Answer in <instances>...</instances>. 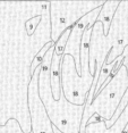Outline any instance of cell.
I'll return each mask as SVG.
<instances>
[{
  "label": "cell",
  "instance_id": "1",
  "mask_svg": "<svg viewBox=\"0 0 128 133\" xmlns=\"http://www.w3.org/2000/svg\"><path fill=\"white\" fill-rule=\"evenodd\" d=\"M51 40L50 1H0V125L16 119L30 133L29 85L34 57Z\"/></svg>",
  "mask_w": 128,
  "mask_h": 133
},
{
  "label": "cell",
  "instance_id": "4",
  "mask_svg": "<svg viewBox=\"0 0 128 133\" xmlns=\"http://www.w3.org/2000/svg\"><path fill=\"white\" fill-rule=\"evenodd\" d=\"M104 0L93 1H50L51 40L56 42L68 29L96 8L104 5Z\"/></svg>",
  "mask_w": 128,
  "mask_h": 133
},
{
  "label": "cell",
  "instance_id": "6",
  "mask_svg": "<svg viewBox=\"0 0 128 133\" xmlns=\"http://www.w3.org/2000/svg\"><path fill=\"white\" fill-rule=\"evenodd\" d=\"M41 66L36 68L35 73L32 75L29 85V110L31 117V129L33 133H54L53 125L49 118L47 110L42 104L39 96V74Z\"/></svg>",
  "mask_w": 128,
  "mask_h": 133
},
{
  "label": "cell",
  "instance_id": "14",
  "mask_svg": "<svg viewBox=\"0 0 128 133\" xmlns=\"http://www.w3.org/2000/svg\"><path fill=\"white\" fill-rule=\"evenodd\" d=\"M53 132H54V133H62L61 131H60V130H58L56 126H53Z\"/></svg>",
  "mask_w": 128,
  "mask_h": 133
},
{
  "label": "cell",
  "instance_id": "8",
  "mask_svg": "<svg viewBox=\"0 0 128 133\" xmlns=\"http://www.w3.org/2000/svg\"><path fill=\"white\" fill-rule=\"evenodd\" d=\"M61 58L56 52L53 54L52 63H51V71H50V82H51V90H52L53 98L59 100L61 96Z\"/></svg>",
  "mask_w": 128,
  "mask_h": 133
},
{
  "label": "cell",
  "instance_id": "13",
  "mask_svg": "<svg viewBox=\"0 0 128 133\" xmlns=\"http://www.w3.org/2000/svg\"><path fill=\"white\" fill-rule=\"evenodd\" d=\"M123 55H124V60H123V64H124L125 66H126L127 74H128V47L125 48V50H124Z\"/></svg>",
  "mask_w": 128,
  "mask_h": 133
},
{
  "label": "cell",
  "instance_id": "10",
  "mask_svg": "<svg viewBox=\"0 0 128 133\" xmlns=\"http://www.w3.org/2000/svg\"><path fill=\"white\" fill-rule=\"evenodd\" d=\"M54 44H56L54 42H50V43L45 44V46L40 50V52H39L38 55L34 57V59H33V62H32V66H31V74H32V75L35 73L36 68L41 66V64L43 63L44 57H45V55H47V52L49 51V49H50L51 47H53Z\"/></svg>",
  "mask_w": 128,
  "mask_h": 133
},
{
  "label": "cell",
  "instance_id": "2",
  "mask_svg": "<svg viewBox=\"0 0 128 133\" xmlns=\"http://www.w3.org/2000/svg\"><path fill=\"white\" fill-rule=\"evenodd\" d=\"M54 54V46L51 47L41 64L39 74V96L53 126L62 133H81L85 105L70 104L61 92L59 100L53 98L50 82L51 63Z\"/></svg>",
  "mask_w": 128,
  "mask_h": 133
},
{
  "label": "cell",
  "instance_id": "7",
  "mask_svg": "<svg viewBox=\"0 0 128 133\" xmlns=\"http://www.w3.org/2000/svg\"><path fill=\"white\" fill-rule=\"evenodd\" d=\"M128 129V105L120 115V117L117 119L113 125L110 128H106L104 119H101L100 122L88 123L85 133H126Z\"/></svg>",
  "mask_w": 128,
  "mask_h": 133
},
{
  "label": "cell",
  "instance_id": "15",
  "mask_svg": "<svg viewBox=\"0 0 128 133\" xmlns=\"http://www.w3.org/2000/svg\"><path fill=\"white\" fill-rule=\"evenodd\" d=\"M126 133H128V129H127V132H126Z\"/></svg>",
  "mask_w": 128,
  "mask_h": 133
},
{
  "label": "cell",
  "instance_id": "11",
  "mask_svg": "<svg viewBox=\"0 0 128 133\" xmlns=\"http://www.w3.org/2000/svg\"><path fill=\"white\" fill-rule=\"evenodd\" d=\"M70 32H72V29H68L67 31H65L62 33L61 37L59 38V40L56 42V44H54V52L58 56H60V57L63 56V51H65V48H66L67 41L69 39V35H70Z\"/></svg>",
  "mask_w": 128,
  "mask_h": 133
},
{
  "label": "cell",
  "instance_id": "12",
  "mask_svg": "<svg viewBox=\"0 0 128 133\" xmlns=\"http://www.w3.org/2000/svg\"><path fill=\"white\" fill-rule=\"evenodd\" d=\"M0 133H24L19 123L16 119H9L6 125H0ZM30 133H33L32 131Z\"/></svg>",
  "mask_w": 128,
  "mask_h": 133
},
{
  "label": "cell",
  "instance_id": "3",
  "mask_svg": "<svg viewBox=\"0 0 128 133\" xmlns=\"http://www.w3.org/2000/svg\"><path fill=\"white\" fill-rule=\"evenodd\" d=\"M127 92L128 74L126 66L121 64L118 69H113L109 83H106L94 97L90 107L84 109L81 133H85V129L94 115H97L100 118L104 119L105 123L110 122Z\"/></svg>",
  "mask_w": 128,
  "mask_h": 133
},
{
  "label": "cell",
  "instance_id": "9",
  "mask_svg": "<svg viewBox=\"0 0 128 133\" xmlns=\"http://www.w3.org/2000/svg\"><path fill=\"white\" fill-rule=\"evenodd\" d=\"M119 5H120V1H117V0H109V1H105L104 5L102 6L100 15H99V17H97V21L102 23L104 35H108L111 23H112V21H113V17L116 15V11H117L118 7H119Z\"/></svg>",
  "mask_w": 128,
  "mask_h": 133
},
{
  "label": "cell",
  "instance_id": "5",
  "mask_svg": "<svg viewBox=\"0 0 128 133\" xmlns=\"http://www.w3.org/2000/svg\"><path fill=\"white\" fill-rule=\"evenodd\" d=\"M61 92L66 99L74 105H85L92 88L94 76H80L76 68L74 57L70 55L62 56L61 58Z\"/></svg>",
  "mask_w": 128,
  "mask_h": 133
}]
</instances>
